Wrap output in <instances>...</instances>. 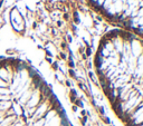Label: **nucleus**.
<instances>
[{
    "label": "nucleus",
    "instance_id": "nucleus-5",
    "mask_svg": "<svg viewBox=\"0 0 143 126\" xmlns=\"http://www.w3.org/2000/svg\"><path fill=\"white\" fill-rule=\"evenodd\" d=\"M103 119H104L105 124H110V123H111V121H110V118H108V117H103Z\"/></svg>",
    "mask_w": 143,
    "mask_h": 126
},
{
    "label": "nucleus",
    "instance_id": "nucleus-9",
    "mask_svg": "<svg viewBox=\"0 0 143 126\" xmlns=\"http://www.w3.org/2000/svg\"><path fill=\"white\" fill-rule=\"evenodd\" d=\"M73 111H74V112L77 111V106H75V105H74V106H73Z\"/></svg>",
    "mask_w": 143,
    "mask_h": 126
},
{
    "label": "nucleus",
    "instance_id": "nucleus-6",
    "mask_svg": "<svg viewBox=\"0 0 143 126\" xmlns=\"http://www.w3.org/2000/svg\"><path fill=\"white\" fill-rule=\"evenodd\" d=\"M91 54H92V51H91V49L87 48V50H86V55H87V56H91Z\"/></svg>",
    "mask_w": 143,
    "mask_h": 126
},
{
    "label": "nucleus",
    "instance_id": "nucleus-2",
    "mask_svg": "<svg viewBox=\"0 0 143 126\" xmlns=\"http://www.w3.org/2000/svg\"><path fill=\"white\" fill-rule=\"evenodd\" d=\"M75 103H76L75 106H77V107H83V106H84V105H83V102H82L81 99H76L75 100Z\"/></svg>",
    "mask_w": 143,
    "mask_h": 126
},
{
    "label": "nucleus",
    "instance_id": "nucleus-7",
    "mask_svg": "<svg viewBox=\"0 0 143 126\" xmlns=\"http://www.w3.org/2000/svg\"><path fill=\"white\" fill-rule=\"evenodd\" d=\"M68 65H69V67H72V68H73V67H74V63H73V60H70Z\"/></svg>",
    "mask_w": 143,
    "mask_h": 126
},
{
    "label": "nucleus",
    "instance_id": "nucleus-1",
    "mask_svg": "<svg viewBox=\"0 0 143 126\" xmlns=\"http://www.w3.org/2000/svg\"><path fill=\"white\" fill-rule=\"evenodd\" d=\"M101 65H102V60H101V54H96V56H95V66H96V68L99 69V67H101Z\"/></svg>",
    "mask_w": 143,
    "mask_h": 126
},
{
    "label": "nucleus",
    "instance_id": "nucleus-4",
    "mask_svg": "<svg viewBox=\"0 0 143 126\" xmlns=\"http://www.w3.org/2000/svg\"><path fill=\"white\" fill-rule=\"evenodd\" d=\"M99 113H101V114H102V115L104 116V114H105V112H104V108H103L102 106H99Z\"/></svg>",
    "mask_w": 143,
    "mask_h": 126
},
{
    "label": "nucleus",
    "instance_id": "nucleus-10",
    "mask_svg": "<svg viewBox=\"0 0 143 126\" xmlns=\"http://www.w3.org/2000/svg\"><path fill=\"white\" fill-rule=\"evenodd\" d=\"M66 85H67V86H70V83L68 82V80H67V82H66Z\"/></svg>",
    "mask_w": 143,
    "mask_h": 126
},
{
    "label": "nucleus",
    "instance_id": "nucleus-8",
    "mask_svg": "<svg viewBox=\"0 0 143 126\" xmlns=\"http://www.w3.org/2000/svg\"><path fill=\"white\" fill-rule=\"evenodd\" d=\"M53 68H54V69H57V64L56 63L53 64Z\"/></svg>",
    "mask_w": 143,
    "mask_h": 126
},
{
    "label": "nucleus",
    "instance_id": "nucleus-3",
    "mask_svg": "<svg viewBox=\"0 0 143 126\" xmlns=\"http://www.w3.org/2000/svg\"><path fill=\"white\" fill-rule=\"evenodd\" d=\"M69 75H70V76H72V77L76 78V75H75V71H74L73 69H69Z\"/></svg>",
    "mask_w": 143,
    "mask_h": 126
},
{
    "label": "nucleus",
    "instance_id": "nucleus-11",
    "mask_svg": "<svg viewBox=\"0 0 143 126\" xmlns=\"http://www.w3.org/2000/svg\"><path fill=\"white\" fill-rule=\"evenodd\" d=\"M110 126H112V125H110Z\"/></svg>",
    "mask_w": 143,
    "mask_h": 126
}]
</instances>
